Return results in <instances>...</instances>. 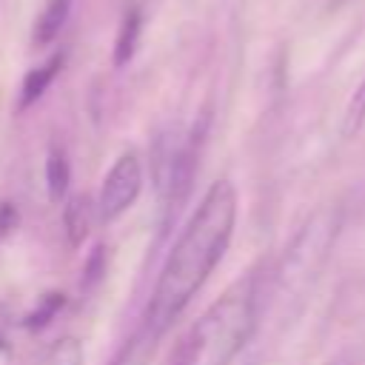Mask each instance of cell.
<instances>
[{
  "instance_id": "4fadbf2b",
  "label": "cell",
  "mask_w": 365,
  "mask_h": 365,
  "mask_svg": "<svg viewBox=\"0 0 365 365\" xmlns=\"http://www.w3.org/2000/svg\"><path fill=\"white\" fill-rule=\"evenodd\" d=\"M0 348H3V336H0Z\"/></svg>"
},
{
  "instance_id": "9c48e42d",
  "label": "cell",
  "mask_w": 365,
  "mask_h": 365,
  "mask_svg": "<svg viewBox=\"0 0 365 365\" xmlns=\"http://www.w3.org/2000/svg\"><path fill=\"white\" fill-rule=\"evenodd\" d=\"M86 228H88V205L83 197H77L66 208V231L71 234V242H80Z\"/></svg>"
},
{
  "instance_id": "52a82bcc",
  "label": "cell",
  "mask_w": 365,
  "mask_h": 365,
  "mask_svg": "<svg viewBox=\"0 0 365 365\" xmlns=\"http://www.w3.org/2000/svg\"><path fill=\"white\" fill-rule=\"evenodd\" d=\"M140 31H143V14H140V9H128L123 17V26H120V34L114 40V66H125L134 57Z\"/></svg>"
},
{
  "instance_id": "ba28073f",
  "label": "cell",
  "mask_w": 365,
  "mask_h": 365,
  "mask_svg": "<svg viewBox=\"0 0 365 365\" xmlns=\"http://www.w3.org/2000/svg\"><path fill=\"white\" fill-rule=\"evenodd\" d=\"M46 365H83V345L77 336H63L48 348Z\"/></svg>"
},
{
  "instance_id": "8fae6325",
  "label": "cell",
  "mask_w": 365,
  "mask_h": 365,
  "mask_svg": "<svg viewBox=\"0 0 365 365\" xmlns=\"http://www.w3.org/2000/svg\"><path fill=\"white\" fill-rule=\"evenodd\" d=\"M57 308H60V297H54V302H51L48 308H46V299H43V302H40V308H37V311H34V314L29 317V319H31L29 325H31V328H37V325H43V322H48V317H51V314H54Z\"/></svg>"
},
{
  "instance_id": "7a4b0ae2",
  "label": "cell",
  "mask_w": 365,
  "mask_h": 365,
  "mask_svg": "<svg viewBox=\"0 0 365 365\" xmlns=\"http://www.w3.org/2000/svg\"><path fill=\"white\" fill-rule=\"evenodd\" d=\"M257 311L259 288L257 277L248 274L194 322L171 365H231L257 328Z\"/></svg>"
},
{
  "instance_id": "3957f363",
  "label": "cell",
  "mask_w": 365,
  "mask_h": 365,
  "mask_svg": "<svg viewBox=\"0 0 365 365\" xmlns=\"http://www.w3.org/2000/svg\"><path fill=\"white\" fill-rule=\"evenodd\" d=\"M143 188V165L140 157L134 151H125L114 160V165L108 168L103 185H100V197H97V211L103 222H111L117 217H123L134 200L140 197Z\"/></svg>"
},
{
  "instance_id": "7c38bea8",
  "label": "cell",
  "mask_w": 365,
  "mask_h": 365,
  "mask_svg": "<svg viewBox=\"0 0 365 365\" xmlns=\"http://www.w3.org/2000/svg\"><path fill=\"white\" fill-rule=\"evenodd\" d=\"M328 365H354V356H348V354H339V356H334Z\"/></svg>"
},
{
  "instance_id": "6da1fadb",
  "label": "cell",
  "mask_w": 365,
  "mask_h": 365,
  "mask_svg": "<svg viewBox=\"0 0 365 365\" xmlns=\"http://www.w3.org/2000/svg\"><path fill=\"white\" fill-rule=\"evenodd\" d=\"M234 225H237V188L228 180H217L211 182L194 214L188 217L154 282L145 311V325L154 336L163 334L205 285V279L211 277V271L220 265V259L231 245Z\"/></svg>"
},
{
  "instance_id": "30bf717a",
  "label": "cell",
  "mask_w": 365,
  "mask_h": 365,
  "mask_svg": "<svg viewBox=\"0 0 365 365\" xmlns=\"http://www.w3.org/2000/svg\"><path fill=\"white\" fill-rule=\"evenodd\" d=\"M362 123H365V80L356 86V91H354V97H351V103L345 108V131L351 134Z\"/></svg>"
},
{
  "instance_id": "5b68a950",
  "label": "cell",
  "mask_w": 365,
  "mask_h": 365,
  "mask_svg": "<svg viewBox=\"0 0 365 365\" xmlns=\"http://www.w3.org/2000/svg\"><path fill=\"white\" fill-rule=\"evenodd\" d=\"M68 9H71V0H48L46 3V9L40 11V17L34 23V43L37 46L51 43L63 31V26L68 20Z\"/></svg>"
},
{
  "instance_id": "277c9868",
  "label": "cell",
  "mask_w": 365,
  "mask_h": 365,
  "mask_svg": "<svg viewBox=\"0 0 365 365\" xmlns=\"http://www.w3.org/2000/svg\"><path fill=\"white\" fill-rule=\"evenodd\" d=\"M60 66H63V51L51 54V57H48V63H43V66L31 68V71L23 77V86H20V100H17V106H20V108H29L31 103H37V100L46 94V88L51 86V80L57 77Z\"/></svg>"
},
{
  "instance_id": "8992f818",
  "label": "cell",
  "mask_w": 365,
  "mask_h": 365,
  "mask_svg": "<svg viewBox=\"0 0 365 365\" xmlns=\"http://www.w3.org/2000/svg\"><path fill=\"white\" fill-rule=\"evenodd\" d=\"M68 180H71V168H68V157L66 151L54 143L46 154V188L51 200H63L68 194Z\"/></svg>"
}]
</instances>
